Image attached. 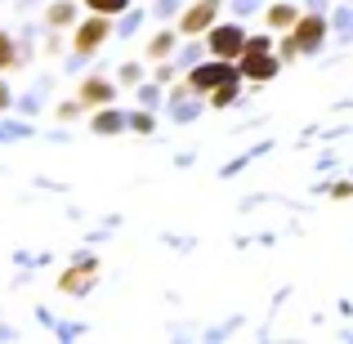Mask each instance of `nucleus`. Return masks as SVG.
<instances>
[{
  "instance_id": "obj_14",
  "label": "nucleus",
  "mask_w": 353,
  "mask_h": 344,
  "mask_svg": "<svg viewBox=\"0 0 353 344\" xmlns=\"http://www.w3.org/2000/svg\"><path fill=\"white\" fill-rule=\"evenodd\" d=\"M18 63H23V59H18V45H14V36H9V32H0V77H5L9 68H18Z\"/></svg>"
},
{
  "instance_id": "obj_11",
  "label": "nucleus",
  "mask_w": 353,
  "mask_h": 344,
  "mask_svg": "<svg viewBox=\"0 0 353 344\" xmlns=\"http://www.w3.org/2000/svg\"><path fill=\"white\" fill-rule=\"evenodd\" d=\"M45 23H50L54 32H68V27H77V0H54V5L45 9Z\"/></svg>"
},
{
  "instance_id": "obj_19",
  "label": "nucleus",
  "mask_w": 353,
  "mask_h": 344,
  "mask_svg": "<svg viewBox=\"0 0 353 344\" xmlns=\"http://www.w3.org/2000/svg\"><path fill=\"white\" fill-rule=\"evenodd\" d=\"M81 108H85L81 99H77V103H63V108H59V117H63V121H72V117H81Z\"/></svg>"
},
{
  "instance_id": "obj_18",
  "label": "nucleus",
  "mask_w": 353,
  "mask_h": 344,
  "mask_svg": "<svg viewBox=\"0 0 353 344\" xmlns=\"http://www.w3.org/2000/svg\"><path fill=\"white\" fill-rule=\"evenodd\" d=\"M157 94H161L157 85H143V90H139V103H143V108H157Z\"/></svg>"
},
{
  "instance_id": "obj_6",
  "label": "nucleus",
  "mask_w": 353,
  "mask_h": 344,
  "mask_svg": "<svg viewBox=\"0 0 353 344\" xmlns=\"http://www.w3.org/2000/svg\"><path fill=\"white\" fill-rule=\"evenodd\" d=\"M295 45H300V54H318L322 45H327V14L322 9H313V14H300V23L291 27Z\"/></svg>"
},
{
  "instance_id": "obj_22",
  "label": "nucleus",
  "mask_w": 353,
  "mask_h": 344,
  "mask_svg": "<svg viewBox=\"0 0 353 344\" xmlns=\"http://www.w3.org/2000/svg\"><path fill=\"white\" fill-rule=\"evenodd\" d=\"M255 5H259V0H237V9H241V14H250Z\"/></svg>"
},
{
  "instance_id": "obj_15",
  "label": "nucleus",
  "mask_w": 353,
  "mask_h": 344,
  "mask_svg": "<svg viewBox=\"0 0 353 344\" xmlns=\"http://www.w3.org/2000/svg\"><path fill=\"white\" fill-rule=\"evenodd\" d=\"M81 5H85L90 14H108V18H117V14H125V9H130V0H81Z\"/></svg>"
},
{
  "instance_id": "obj_9",
  "label": "nucleus",
  "mask_w": 353,
  "mask_h": 344,
  "mask_svg": "<svg viewBox=\"0 0 353 344\" xmlns=\"http://www.w3.org/2000/svg\"><path fill=\"white\" fill-rule=\"evenodd\" d=\"M264 23H268V32H291V27L300 23V9H295L291 0H277V5L264 9Z\"/></svg>"
},
{
  "instance_id": "obj_10",
  "label": "nucleus",
  "mask_w": 353,
  "mask_h": 344,
  "mask_svg": "<svg viewBox=\"0 0 353 344\" xmlns=\"http://www.w3.org/2000/svg\"><path fill=\"white\" fill-rule=\"evenodd\" d=\"M179 27H165V32H157L152 36V41H148V54H143V59L148 63H165V59H170V54H174V45H179Z\"/></svg>"
},
{
  "instance_id": "obj_2",
  "label": "nucleus",
  "mask_w": 353,
  "mask_h": 344,
  "mask_svg": "<svg viewBox=\"0 0 353 344\" xmlns=\"http://www.w3.org/2000/svg\"><path fill=\"white\" fill-rule=\"evenodd\" d=\"M108 41H112V18L108 14H90L85 23H77V32H72V59L77 63L94 59Z\"/></svg>"
},
{
  "instance_id": "obj_23",
  "label": "nucleus",
  "mask_w": 353,
  "mask_h": 344,
  "mask_svg": "<svg viewBox=\"0 0 353 344\" xmlns=\"http://www.w3.org/2000/svg\"><path fill=\"white\" fill-rule=\"evenodd\" d=\"M0 108H9V85L0 81Z\"/></svg>"
},
{
  "instance_id": "obj_20",
  "label": "nucleus",
  "mask_w": 353,
  "mask_h": 344,
  "mask_svg": "<svg viewBox=\"0 0 353 344\" xmlns=\"http://www.w3.org/2000/svg\"><path fill=\"white\" fill-rule=\"evenodd\" d=\"M134 23H143V14H125V23H121L117 32H121V36H130V32H134Z\"/></svg>"
},
{
  "instance_id": "obj_1",
  "label": "nucleus",
  "mask_w": 353,
  "mask_h": 344,
  "mask_svg": "<svg viewBox=\"0 0 353 344\" xmlns=\"http://www.w3.org/2000/svg\"><path fill=\"white\" fill-rule=\"evenodd\" d=\"M282 54H277V45L268 41V36H250L246 41V50H241V59H237V72L246 81H255V85H268V81L282 72Z\"/></svg>"
},
{
  "instance_id": "obj_21",
  "label": "nucleus",
  "mask_w": 353,
  "mask_h": 344,
  "mask_svg": "<svg viewBox=\"0 0 353 344\" xmlns=\"http://www.w3.org/2000/svg\"><path fill=\"white\" fill-rule=\"evenodd\" d=\"M121 81H125V85H134V81H139V63H125V68H121Z\"/></svg>"
},
{
  "instance_id": "obj_7",
  "label": "nucleus",
  "mask_w": 353,
  "mask_h": 344,
  "mask_svg": "<svg viewBox=\"0 0 353 344\" xmlns=\"http://www.w3.org/2000/svg\"><path fill=\"white\" fill-rule=\"evenodd\" d=\"M77 99L85 108H108L117 99V81L112 77H85V81H81V90H77Z\"/></svg>"
},
{
  "instance_id": "obj_13",
  "label": "nucleus",
  "mask_w": 353,
  "mask_h": 344,
  "mask_svg": "<svg viewBox=\"0 0 353 344\" xmlns=\"http://www.w3.org/2000/svg\"><path fill=\"white\" fill-rule=\"evenodd\" d=\"M237 94H241V85H237V77H233V81H224V85H215V90H210V94H206V103L219 112V108H233V103H237Z\"/></svg>"
},
{
  "instance_id": "obj_5",
  "label": "nucleus",
  "mask_w": 353,
  "mask_h": 344,
  "mask_svg": "<svg viewBox=\"0 0 353 344\" xmlns=\"http://www.w3.org/2000/svg\"><path fill=\"white\" fill-rule=\"evenodd\" d=\"M219 9H224V0H192V5L179 14V23H174V27H179L183 36H206L210 27L219 23Z\"/></svg>"
},
{
  "instance_id": "obj_16",
  "label": "nucleus",
  "mask_w": 353,
  "mask_h": 344,
  "mask_svg": "<svg viewBox=\"0 0 353 344\" xmlns=\"http://www.w3.org/2000/svg\"><path fill=\"white\" fill-rule=\"evenodd\" d=\"M130 130H139V134H152V130H157V117H152V112H130Z\"/></svg>"
},
{
  "instance_id": "obj_8",
  "label": "nucleus",
  "mask_w": 353,
  "mask_h": 344,
  "mask_svg": "<svg viewBox=\"0 0 353 344\" xmlns=\"http://www.w3.org/2000/svg\"><path fill=\"white\" fill-rule=\"evenodd\" d=\"M94 259H81V264H68V273L59 277V291L63 295H81V291H90L94 286Z\"/></svg>"
},
{
  "instance_id": "obj_17",
  "label": "nucleus",
  "mask_w": 353,
  "mask_h": 344,
  "mask_svg": "<svg viewBox=\"0 0 353 344\" xmlns=\"http://www.w3.org/2000/svg\"><path fill=\"white\" fill-rule=\"evenodd\" d=\"M277 54H282L286 63H295V59H300V45H295V36H291V32H286L282 41H277Z\"/></svg>"
},
{
  "instance_id": "obj_3",
  "label": "nucleus",
  "mask_w": 353,
  "mask_h": 344,
  "mask_svg": "<svg viewBox=\"0 0 353 344\" xmlns=\"http://www.w3.org/2000/svg\"><path fill=\"white\" fill-rule=\"evenodd\" d=\"M246 41H250V36H246V27H241V23H215V27L206 32V54L237 63L241 50H246Z\"/></svg>"
},
{
  "instance_id": "obj_4",
  "label": "nucleus",
  "mask_w": 353,
  "mask_h": 344,
  "mask_svg": "<svg viewBox=\"0 0 353 344\" xmlns=\"http://www.w3.org/2000/svg\"><path fill=\"white\" fill-rule=\"evenodd\" d=\"M233 77H241L237 63L233 59H215V54H210L206 63H197V68L188 72V85L197 90V94H210L215 85H224V81H233Z\"/></svg>"
},
{
  "instance_id": "obj_12",
  "label": "nucleus",
  "mask_w": 353,
  "mask_h": 344,
  "mask_svg": "<svg viewBox=\"0 0 353 344\" xmlns=\"http://www.w3.org/2000/svg\"><path fill=\"white\" fill-rule=\"evenodd\" d=\"M125 125H130V117H121L117 108H99V117H94V134H121Z\"/></svg>"
}]
</instances>
